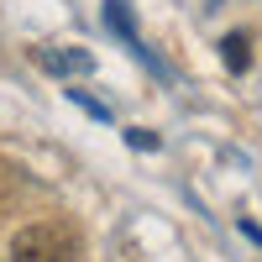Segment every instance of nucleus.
<instances>
[{
    "label": "nucleus",
    "instance_id": "423d86ee",
    "mask_svg": "<svg viewBox=\"0 0 262 262\" xmlns=\"http://www.w3.org/2000/svg\"><path fill=\"white\" fill-rule=\"evenodd\" d=\"M126 142H131V147H142V152H147V147L158 152V137H152V131H142V126H137V131H126Z\"/></svg>",
    "mask_w": 262,
    "mask_h": 262
},
{
    "label": "nucleus",
    "instance_id": "f03ea898",
    "mask_svg": "<svg viewBox=\"0 0 262 262\" xmlns=\"http://www.w3.org/2000/svg\"><path fill=\"white\" fill-rule=\"evenodd\" d=\"M37 63L48 74H58V79H69V74H90L95 69V58L84 53V48H37Z\"/></svg>",
    "mask_w": 262,
    "mask_h": 262
},
{
    "label": "nucleus",
    "instance_id": "7ed1b4c3",
    "mask_svg": "<svg viewBox=\"0 0 262 262\" xmlns=\"http://www.w3.org/2000/svg\"><path fill=\"white\" fill-rule=\"evenodd\" d=\"M221 58H226V69H231V74H247V63H252L247 37H242V32H231V37L221 42Z\"/></svg>",
    "mask_w": 262,
    "mask_h": 262
},
{
    "label": "nucleus",
    "instance_id": "f257e3e1",
    "mask_svg": "<svg viewBox=\"0 0 262 262\" xmlns=\"http://www.w3.org/2000/svg\"><path fill=\"white\" fill-rule=\"evenodd\" d=\"M6 262H74V242L63 226H27L16 231Z\"/></svg>",
    "mask_w": 262,
    "mask_h": 262
},
{
    "label": "nucleus",
    "instance_id": "20e7f679",
    "mask_svg": "<svg viewBox=\"0 0 262 262\" xmlns=\"http://www.w3.org/2000/svg\"><path fill=\"white\" fill-rule=\"evenodd\" d=\"M105 21H111L121 37H137V32H131V16H126V0H111V6H105Z\"/></svg>",
    "mask_w": 262,
    "mask_h": 262
},
{
    "label": "nucleus",
    "instance_id": "39448f33",
    "mask_svg": "<svg viewBox=\"0 0 262 262\" xmlns=\"http://www.w3.org/2000/svg\"><path fill=\"white\" fill-rule=\"evenodd\" d=\"M69 100H74V105H84V111H90L95 121H111V111H105V105H95V100L84 95V90H69Z\"/></svg>",
    "mask_w": 262,
    "mask_h": 262
}]
</instances>
